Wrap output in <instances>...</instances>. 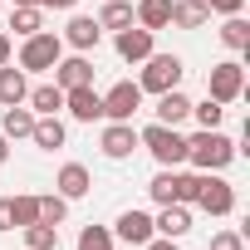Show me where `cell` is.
<instances>
[{
    "label": "cell",
    "mask_w": 250,
    "mask_h": 250,
    "mask_svg": "<svg viewBox=\"0 0 250 250\" xmlns=\"http://www.w3.org/2000/svg\"><path fill=\"white\" fill-rule=\"evenodd\" d=\"M187 157H191L201 172H221V167L235 157V143H230V138H221L216 128H201V133L187 143Z\"/></svg>",
    "instance_id": "6da1fadb"
},
{
    "label": "cell",
    "mask_w": 250,
    "mask_h": 250,
    "mask_svg": "<svg viewBox=\"0 0 250 250\" xmlns=\"http://www.w3.org/2000/svg\"><path fill=\"white\" fill-rule=\"evenodd\" d=\"M138 143L162 162V167H177V162H187V138L177 133V128H167V123H152L147 133H138Z\"/></svg>",
    "instance_id": "7a4b0ae2"
},
{
    "label": "cell",
    "mask_w": 250,
    "mask_h": 250,
    "mask_svg": "<svg viewBox=\"0 0 250 250\" xmlns=\"http://www.w3.org/2000/svg\"><path fill=\"white\" fill-rule=\"evenodd\" d=\"M177 83H182V59H177V54H147V69H143L138 88L167 93V88H177Z\"/></svg>",
    "instance_id": "3957f363"
},
{
    "label": "cell",
    "mask_w": 250,
    "mask_h": 250,
    "mask_svg": "<svg viewBox=\"0 0 250 250\" xmlns=\"http://www.w3.org/2000/svg\"><path fill=\"white\" fill-rule=\"evenodd\" d=\"M59 54H64V40L49 35V30H40V35L25 40V49H20V69H54Z\"/></svg>",
    "instance_id": "277c9868"
},
{
    "label": "cell",
    "mask_w": 250,
    "mask_h": 250,
    "mask_svg": "<svg viewBox=\"0 0 250 250\" xmlns=\"http://www.w3.org/2000/svg\"><path fill=\"white\" fill-rule=\"evenodd\" d=\"M196 187H201V177H182V172H172V167H167L147 191H152V201H157V206H172V201H182V206H187V201H196Z\"/></svg>",
    "instance_id": "5b68a950"
},
{
    "label": "cell",
    "mask_w": 250,
    "mask_h": 250,
    "mask_svg": "<svg viewBox=\"0 0 250 250\" xmlns=\"http://www.w3.org/2000/svg\"><path fill=\"white\" fill-rule=\"evenodd\" d=\"M138 108H143V88L138 83H113L103 93V118H113V123H133Z\"/></svg>",
    "instance_id": "8992f818"
},
{
    "label": "cell",
    "mask_w": 250,
    "mask_h": 250,
    "mask_svg": "<svg viewBox=\"0 0 250 250\" xmlns=\"http://www.w3.org/2000/svg\"><path fill=\"white\" fill-rule=\"evenodd\" d=\"M206 88H211L216 103H235V98L245 93V69H240L235 59H226V64L211 69V83H206Z\"/></svg>",
    "instance_id": "52a82bcc"
},
{
    "label": "cell",
    "mask_w": 250,
    "mask_h": 250,
    "mask_svg": "<svg viewBox=\"0 0 250 250\" xmlns=\"http://www.w3.org/2000/svg\"><path fill=\"white\" fill-rule=\"evenodd\" d=\"M196 201H201V211H211V216H230V211H235V191H230V182H221V177H211V172H201Z\"/></svg>",
    "instance_id": "ba28073f"
},
{
    "label": "cell",
    "mask_w": 250,
    "mask_h": 250,
    "mask_svg": "<svg viewBox=\"0 0 250 250\" xmlns=\"http://www.w3.org/2000/svg\"><path fill=\"white\" fill-rule=\"evenodd\" d=\"M64 108H69L79 123H93V118H103V93H93V83L64 88Z\"/></svg>",
    "instance_id": "9c48e42d"
},
{
    "label": "cell",
    "mask_w": 250,
    "mask_h": 250,
    "mask_svg": "<svg viewBox=\"0 0 250 250\" xmlns=\"http://www.w3.org/2000/svg\"><path fill=\"white\" fill-rule=\"evenodd\" d=\"M98 147H103L108 157H133V147H143V143H138V133H133V123H108L103 138H98Z\"/></svg>",
    "instance_id": "30bf717a"
},
{
    "label": "cell",
    "mask_w": 250,
    "mask_h": 250,
    "mask_svg": "<svg viewBox=\"0 0 250 250\" xmlns=\"http://www.w3.org/2000/svg\"><path fill=\"white\" fill-rule=\"evenodd\" d=\"M54 83H59V88H83V83H93V64H88L83 54L59 59V64H54Z\"/></svg>",
    "instance_id": "8fae6325"
},
{
    "label": "cell",
    "mask_w": 250,
    "mask_h": 250,
    "mask_svg": "<svg viewBox=\"0 0 250 250\" xmlns=\"http://www.w3.org/2000/svg\"><path fill=\"white\" fill-rule=\"evenodd\" d=\"M152 230H162L167 240H182V235L191 230V211H187L182 201H172V206H162V216L152 221Z\"/></svg>",
    "instance_id": "7c38bea8"
},
{
    "label": "cell",
    "mask_w": 250,
    "mask_h": 250,
    "mask_svg": "<svg viewBox=\"0 0 250 250\" xmlns=\"http://www.w3.org/2000/svg\"><path fill=\"white\" fill-rule=\"evenodd\" d=\"M118 235L128 240V245H147V240H152V216H143V211H123V216H118Z\"/></svg>",
    "instance_id": "4fadbf2b"
},
{
    "label": "cell",
    "mask_w": 250,
    "mask_h": 250,
    "mask_svg": "<svg viewBox=\"0 0 250 250\" xmlns=\"http://www.w3.org/2000/svg\"><path fill=\"white\" fill-rule=\"evenodd\" d=\"M187 118H191V98H182L177 88H167V93L157 98V123L177 128V123H187Z\"/></svg>",
    "instance_id": "5bb4252c"
},
{
    "label": "cell",
    "mask_w": 250,
    "mask_h": 250,
    "mask_svg": "<svg viewBox=\"0 0 250 250\" xmlns=\"http://www.w3.org/2000/svg\"><path fill=\"white\" fill-rule=\"evenodd\" d=\"M25 93H30V83H25V69L0 64V103H5V108H15V103H25Z\"/></svg>",
    "instance_id": "9a60e30c"
},
{
    "label": "cell",
    "mask_w": 250,
    "mask_h": 250,
    "mask_svg": "<svg viewBox=\"0 0 250 250\" xmlns=\"http://www.w3.org/2000/svg\"><path fill=\"white\" fill-rule=\"evenodd\" d=\"M118 54L123 59H147L152 54V30H118Z\"/></svg>",
    "instance_id": "2e32d148"
},
{
    "label": "cell",
    "mask_w": 250,
    "mask_h": 250,
    "mask_svg": "<svg viewBox=\"0 0 250 250\" xmlns=\"http://www.w3.org/2000/svg\"><path fill=\"white\" fill-rule=\"evenodd\" d=\"M88 167H79V162H69L64 172H59V196L64 201H79V196H88Z\"/></svg>",
    "instance_id": "e0dca14e"
},
{
    "label": "cell",
    "mask_w": 250,
    "mask_h": 250,
    "mask_svg": "<svg viewBox=\"0 0 250 250\" xmlns=\"http://www.w3.org/2000/svg\"><path fill=\"white\" fill-rule=\"evenodd\" d=\"M98 35H103V30H98V20H88V15H74V20H69V30H64V40H69L74 49H93V44H98Z\"/></svg>",
    "instance_id": "ac0fdd59"
},
{
    "label": "cell",
    "mask_w": 250,
    "mask_h": 250,
    "mask_svg": "<svg viewBox=\"0 0 250 250\" xmlns=\"http://www.w3.org/2000/svg\"><path fill=\"white\" fill-rule=\"evenodd\" d=\"M138 25L143 30H167L172 25V0H143L138 5Z\"/></svg>",
    "instance_id": "d6986e66"
},
{
    "label": "cell",
    "mask_w": 250,
    "mask_h": 250,
    "mask_svg": "<svg viewBox=\"0 0 250 250\" xmlns=\"http://www.w3.org/2000/svg\"><path fill=\"white\" fill-rule=\"evenodd\" d=\"M211 20V10L201 5V0H177L172 5V25H182V30H201Z\"/></svg>",
    "instance_id": "ffe728a7"
},
{
    "label": "cell",
    "mask_w": 250,
    "mask_h": 250,
    "mask_svg": "<svg viewBox=\"0 0 250 250\" xmlns=\"http://www.w3.org/2000/svg\"><path fill=\"white\" fill-rule=\"evenodd\" d=\"M25 98H30L35 113H44V118H54V113L64 108V88H59V83H40V88H30Z\"/></svg>",
    "instance_id": "44dd1931"
},
{
    "label": "cell",
    "mask_w": 250,
    "mask_h": 250,
    "mask_svg": "<svg viewBox=\"0 0 250 250\" xmlns=\"http://www.w3.org/2000/svg\"><path fill=\"white\" fill-rule=\"evenodd\" d=\"M30 138H35L44 152H54V147H64V123H59V118H35Z\"/></svg>",
    "instance_id": "7402d4cb"
},
{
    "label": "cell",
    "mask_w": 250,
    "mask_h": 250,
    "mask_svg": "<svg viewBox=\"0 0 250 250\" xmlns=\"http://www.w3.org/2000/svg\"><path fill=\"white\" fill-rule=\"evenodd\" d=\"M30 128H35V113L30 108H5V123H0V133H5V138H30Z\"/></svg>",
    "instance_id": "603a6c76"
},
{
    "label": "cell",
    "mask_w": 250,
    "mask_h": 250,
    "mask_svg": "<svg viewBox=\"0 0 250 250\" xmlns=\"http://www.w3.org/2000/svg\"><path fill=\"white\" fill-rule=\"evenodd\" d=\"M221 40H226V49H250V25L240 20V15H226V25H221Z\"/></svg>",
    "instance_id": "cb8c5ba5"
},
{
    "label": "cell",
    "mask_w": 250,
    "mask_h": 250,
    "mask_svg": "<svg viewBox=\"0 0 250 250\" xmlns=\"http://www.w3.org/2000/svg\"><path fill=\"white\" fill-rule=\"evenodd\" d=\"M25 245L30 250H59V226H44V221L25 226Z\"/></svg>",
    "instance_id": "d4e9b609"
},
{
    "label": "cell",
    "mask_w": 250,
    "mask_h": 250,
    "mask_svg": "<svg viewBox=\"0 0 250 250\" xmlns=\"http://www.w3.org/2000/svg\"><path fill=\"white\" fill-rule=\"evenodd\" d=\"M133 25V5H123V0H108L103 15H98V30H128Z\"/></svg>",
    "instance_id": "484cf974"
},
{
    "label": "cell",
    "mask_w": 250,
    "mask_h": 250,
    "mask_svg": "<svg viewBox=\"0 0 250 250\" xmlns=\"http://www.w3.org/2000/svg\"><path fill=\"white\" fill-rule=\"evenodd\" d=\"M10 30H15V35H25V40H30V35H40V30H44L40 5H15V25H10Z\"/></svg>",
    "instance_id": "4316f807"
},
{
    "label": "cell",
    "mask_w": 250,
    "mask_h": 250,
    "mask_svg": "<svg viewBox=\"0 0 250 250\" xmlns=\"http://www.w3.org/2000/svg\"><path fill=\"white\" fill-rule=\"evenodd\" d=\"M10 221H15L20 230L35 226V221H40V196H15V201H10Z\"/></svg>",
    "instance_id": "83f0119b"
},
{
    "label": "cell",
    "mask_w": 250,
    "mask_h": 250,
    "mask_svg": "<svg viewBox=\"0 0 250 250\" xmlns=\"http://www.w3.org/2000/svg\"><path fill=\"white\" fill-rule=\"evenodd\" d=\"M64 216H69V201L64 196H40V221L44 226H59Z\"/></svg>",
    "instance_id": "f1b7e54d"
},
{
    "label": "cell",
    "mask_w": 250,
    "mask_h": 250,
    "mask_svg": "<svg viewBox=\"0 0 250 250\" xmlns=\"http://www.w3.org/2000/svg\"><path fill=\"white\" fill-rule=\"evenodd\" d=\"M79 250H113V235L103 226H83L79 230Z\"/></svg>",
    "instance_id": "f546056e"
},
{
    "label": "cell",
    "mask_w": 250,
    "mask_h": 250,
    "mask_svg": "<svg viewBox=\"0 0 250 250\" xmlns=\"http://www.w3.org/2000/svg\"><path fill=\"white\" fill-rule=\"evenodd\" d=\"M191 113H196V123H201V128H221V103L216 98H206V103H191Z\"/></svg>",
    "instance_id": "4dcf8cb0"
},
{
    "label": "cell",
    "mask_w": 250,
    "mask_h": 250,
    "mask_svg": "<svg viewBox=\"0 0 250 250\" xmlns=\"http://www.w3.org/2000/svg\"><path fill=\"white\" fill-rule=\"evenodd\" d=\"M211 250H245V240L235 230H221V235H211Z\"/></svg>",
    "instance_id": "1f68e13d"
},
{
    "label": "cell",
    "mask_w": 250,
    "mask_h": 250,
    "mask_svg": "<svg viewBox=\"0 0 250 250\" xmlns=\"http://www.w3.org/2000/svg\"><path fill=\"white\" fill-rule=\"evenodd\" d=\"M206 10H216V15H240L245 10V0H201Z\"/></svg>",
    "instance_id": "d6a6232c"
},
{
    "label": "cell",
    "mask_w": 250,
    "mask_h": 250,
    "mask_svg": "<svg viewBox=\"0 0 250 250\" xmlns=\"http://www.w3.org/2000/svg\"><path fill=\"white\" fill-rule=\"evenodd\" d=\"M40 5H49V10H74L79 0H40Z\"/></svg>",
    "instance_id": "836d02e7"
},
{
    "label": "cell",
    "mask_w": 250,
    "mask_h": 250,
    "mask_svg": "<svg viewBox=\"0 0 250 250\" xmlns=\"http://www.w3.org/2000/svg\"><path fill=\"white\" fill-rule=\"evenodd\" d=\"M15 221H10V201H0V230H10Z\"/></svg>",
    "instance_id": "e575fe53"
},
{
    "label": "cell",
    "mask_w": 250,
    "mask_h": 250,
    "mask_svg": "<svg viewBox=\"0 0 250 250\" xmlns=\"http://www.w3.org/2000/svg\"><path fill=\"white\" fill-rule=\"evenodd\" d=\"M147 250H177V240H147Z\"/></svg>",
    "instance_id": "d590c367"
},
{
    "label": "cell",
    "mask_w": 250,
    "mask_h": 250,
    "mask_svg": "<svg viewBox=\"0 0 250 250\" xmlns=\"http://www.w3.org/2000/svg\"><path fill=\"white\" fill-rule=\"evenodd\" d=\"M0 64H10V40L0 35Z\"/></svg>",
    "instance_id": "8d00e7d4"
},
{
    "label": "cell",
    "mask_w": 250,
    "mask_h": 250,
    "mask_svg": "<svg viewBox=\"0 0 250 250\" xmlns=\"http://www.w3.org/2000/svg\"><path fill=\"white\" fill-rule=\"evenodd\" d=\"M5 157H10V138H5V133H0V162H5Z\"/></svg>",
    "instance_id": "74e56055"
},
{
    "label": "cell",
    "mask_w": 250,
    "mask_h": 250,
    "mask_svg": "<svg viewBox=\"0 0 250 250\" xmlns=\"http://www.w3.org/2000/svg\"><path fill=\"white\" fill-rule=\"evenodd\" d=\"M15 5H40V0H15Z\"/></svg>",
    "instance_id": "f35d334b"
}]
</instances>
